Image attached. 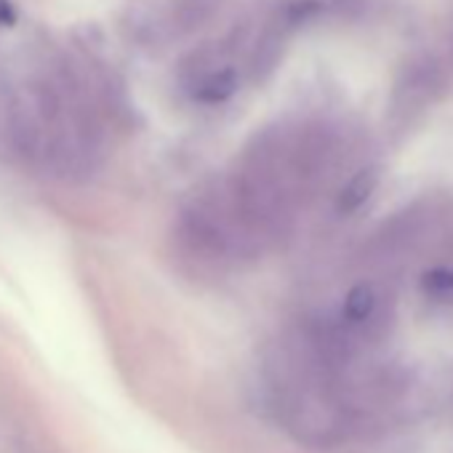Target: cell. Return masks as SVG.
<instances>
[{
	"label": "cell",
	"mask_w": 453,
	"mask_h": 453,
	"mask_svg": "<svg viewBox=\"0 0 453 453\" xmlns=\"http://www.w3.org/2000/svg\"><path fill=\"white\" fill-rule=\"evenodd\" d=\"M442 86L440 78V67L432 59H421V62H411V67H405L403 78L395 86V96H392V110L395 112H418L426 102H432L434 91Z\"/></svg>",
	"instance_id": "obj_1"
},
{
	"label": "cell",
	"mask_w": 453,
	"mask_h": 453,
	"mask_svg": "<svg viewBox=\"0 0 453 453\" xmlns=\"http://www.w3.org/2000/svg\"><path fill=\"white\" fill-rule=\"evenodd\" d=\"M379 291L371 283H357L355 288H349V294L344 296V307H342V323L336 326L349 342L352 334H365L368 328L376 326L379 318Z\"/></svg>",
	"instance_id": "obj_2"
},
{
	"label": "cell",
	"mask_w": 453,
	"mask_h": 453,
	"mask_svg": "<svg viewBox=\"0 0 453 453\" xmlns=\"http://www.w3.org/2000/svg\"><path fill=\"white\" fill-rule=\"evenodd\" d=\"M219 9V0H173L168 22L173 33H192L211 22Z\"/></svg>",
	"instance_id": "obj_3"
},
{
	"label": "cell",
	"mask_w": 453,
	"mask_h": 453,
	"mask_svg": "<svg viewBox=\"0 0 453 453\" xmlns=\"http://www.w3.org/2000/svg\"><path fill=\"white\" fill-rule=\"evenodd\" d=\"M376 187H379V168H363V171H357L342 187V192L336 197V211L344 213V216L357 213L371 200V195L376 192Z\"/></svg>",
	"instance_id": "obj_4"
},
{
	"label": "cell",
	"mask_w": 453,
	"mask_h": 453,
	"mask_svg": "<svg viewBox=\"0 0 453 453\" xmlns=\"http://www.w3.org/2000/svg\"><path fill=\"white\" fill-rule=\"evenodd\" d=\"M192 96L203 104H221L230 99L238 91V75L235 70L224 67V70H213L208 75H203L200 81L192 83Z\"/></svg>",
	"instance_id": "obj_5"
},
{
	"label": "cell",
	"mask_w": 453,
	"mask_h": 453,
	"mask_svg": "<svg viewBox=\"0 0 453 453\" xmlns=\"http://www.w3.org/2000/svg\"><path fill=\"white\" fill-rule=\"evenodd\" d=\"M424 291L429 296H437V299H445L453 294V270L448 267H434L424 275Z\"/></svg>",
	"instance_id": "obj_6"
},
{
	"label": "cell",
	"mask_w": 453,
	"mask_h": 453,
	"mask_svg": "<svg viewBox=\"0 0 453 453\" xmlns=\"http://www.w3.org/2000/svg\"><path fill=\"white\" fill-rule=\"evenodd\" d=\"M17 22V9L12 0H0V25H14Z\"/></svg>",
	"instance_id": "obj_7"
},
{
	"label": "cell",
	"mask_w": 453,
	"mask_h": 453,
	"mask_svg": "<svg viewBox=\"0 0 453 453\" xmlns=\"http://www.w3.org/2000/svg\"><path fill=\"white\" fill-rule=\"evenodd\" d=\"M450 59H453V38H450Z\"/></svg>",
	"instance_id": "obj_8"
}]
</instances>
